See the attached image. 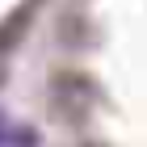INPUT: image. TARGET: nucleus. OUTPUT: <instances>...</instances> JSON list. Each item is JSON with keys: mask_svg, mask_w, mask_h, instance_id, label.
<instances>
[{"mask_svg": "<svg viewBox=\"0 0 147 147\" xmlns=\"http://www.w3.org/2000/svg\"><path fill=\"white\" fill-rule=\"evenodd\" d=\"M9 130H13V122L4 118V113H0V143H9Z\"/></svg>", "mask_w": 147, "mask_h": 147, "instance_id": "obj_1", "label": "nucleus"}]
</instances>
